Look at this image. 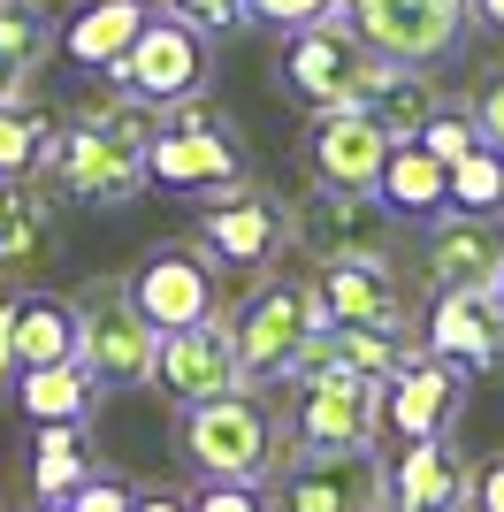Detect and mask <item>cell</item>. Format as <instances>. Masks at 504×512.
Wrapping results in <instances>:
<instances>
[{
    "label": "cell",
    "instance_id": "obj_1",
    "mask_svg": "<svg viewBox=\"0 0 504 512\" xmlns=\"http://www.w3.org/2000/svg\"><path fill=\"white\" fill-rule=\"evenodd\" d=\"M176 451L199 482H268L283 459V421H275L268 390H222L199 406H176Z\"/></svg>",
    "mask_w": 504,
    "mask_h": 512
},
{
    "label": "cell",
    "instance_id": "obj_2",
    "mask_svg": "<svg viewBox=\"0 0 504 512\" xmlns=\"http://www.w3.org/2000/svg\"><path fill=\"white\" fill-rule=\"evenodd\" d=\"M222 321H230V344H237V375H245L252 390H275L298 360H306V344L329 329L314 283L306 276H275V268H260L252 291Z\"/></svg>",
    "mask_w": 504,
    "mask_h": 512
},
{
    "label": "cell",
    "instance_id": "obj_3",
    "mask_svg": "<svg viewBox=\"0 0 504 512\" xmlns=\"http://www.w3.org/2000/svg\"><path fill=\"white\" fill-rule=\"evenodd\" d=\"M146 192H176V199H214L245 176V138L230 130V115H214L207 92L184 107H161V130L146 138Z\"/></svg>",
    "mask_w": 504,
    "mask_h": 512
},
{
    "label": "cell",
    "instance_id": "obj_4",
    "mask_svg": "<svg viewBox=\"0 0 504 512\" xmlns=\"http://www.w3.org/2000/svg\"><path fill=\"white\" fill-rule=\"evenodd\" d=\"M275 390H283L275 421H283L291 451H367L382 436V421H375L382 383H367L352 367H291Z\"/></svg>",
    "mask_w": 504,
    "mask_h": 512
},
{
    "label": "cell",
    "instance_id": "obj_5",
    "mask_svg": "<svg viewBox=\"0 0 504 512\" xmlns=\"http://www.w3.org/2000/svg\"><path fill=\"white\" fill-rule=\"evenodd\" d=\"M69 314H77V352L69 360L92 375V390L100 398H115V390H146L153 383V329L146 314L130 306L123 276H92L69 291Z\"/></svg>",
    "mask_w": 504,
    "mask_h": 512
},
{
    "label": "cell",
    "instance_id": "obj_6",
    "mask_svg": "<svg viewBox=\"0 0 504 512\" xmlns=\"http://www.w3.org/2000/svg\"><path fill=\"white\" fill-rule=\"evenodd\" d=\"M107 85L130 92L138 107H184L199 100V92L214 85V62H207V31L199 23H184L176 8H153L146 23H138V39L107 62Z\"/></svg>",
    "mask_w": 504,
    "mask_h": 512
},
{
    "label": "cell",
    "instance_id": "obj_7",
    "mask_svg": "<svg viewBox=\"0 0 504 512\" xmlns=\"http://www.w3.org/2000/svg\"><path fill=\"white\" fill-rule=\"evenodd\" d=\"M39 176H46V192L77 199V207H107V214L130 207V199H146V161H138V146H115L107 130L77 123V115L46 130Z\"/></svg>",
    "mask_w": 504,
    "mask_h": 512
},
{
    "label": "cell",
    "instance_id": "obj_8",
    "mask_svg": "<svg viewBox=\"0 0 504 512\" xmlns=\"http://www.w3.org/2000/svg\"><path fill=\"white\" fill-rule=\"evenodd\" d=\"M191 245H199L214 268L260 276V268H275V260L291 253V214H283V199H275L268 184L237 176L230 192H214L207 207H199V222H191Z\"/></svg>",
    "mask_w": 504,
    "mask_h": 512
},
{
    "label": "cell",
    "instance_id": "obj_9",
    "mask_svg": "<svg viewBox=\"0 0 504 512\" xmlns=\"http://www.w3.org/2000/svg\"><path fill=\"white\" fill-rule=\"evenodd\" d=\"M336 16L352 23V39L382 62H420L436 69L466 46V0H336Z\"/></svg>",
    "mask_w": 504,
    "mask_h": 512
},
{
    "label": "cell",
    "instance_id": "obj_10",
    "mask_svg": "<svg viewBox=\"0 0 504 512\" xmlns=\"http://www.w3.org/2000/svg\"><path fill=\"white\" fill-rule=\"evenodd\" d=\"M130 306L146 314L153 337H168V329H191V321H214L222 314V268H214L199 245H153L138 268L123 276Z\"/></svg>",
    "mask_w": 504,
    "mask_h": 512
},
{
    "label": "cell",
    "instance_id": "obj_11",
    "mask_svg": "<svg viewBox=\"0 0 504 512\" xmlns=\"http://www.w3.org/2000/svg\"><path fill=\"white\" fill-rule=\"evenodd\" d=\"M275 512H382V459L367 451H283L268 474Z\"/></svg>",
    "mask_w": 504,
    "mask_h": 512
},
{
    "label": "cell",
    "instance_id": "obj_12",
    "mask_svg": "<svg viewBox=\"0 0 504 512\" xmlns=\"http://www.w3.org/2000/svg\"><path fill=\"white\" fill-rule=\"evenodd\" d=\"M420 276L428 291H497L504 283V214L443 207L420 222Z\"/></svg>",
    "mask_w": 504,
    "mask_h": 512
},
{
    "label": "cell",
    "instance_id": "obj_13",
    "mask_svg": "<svg viewBox=\"0 0 504 512\" xmlns=\"http://www.w3.org/2000/svg\"><path fill=\"white\" fill-rule=\"evenodd\" d=\"M428 360L459 367L466 383L504 367V299L497 291H428V314L413 321Z\"/></svg>",
    "mask_w": 504,
    "mask_h": 512
},
{
    "label": "cell",
    "instance_id": "obj_14",
    "mask_svg": "<svg viewBox=\"0 0 504 512\" xmlns=\"http://www.w3.org/2000/svg\"><path fill=\"white\" fill-rule=\"evenodd\" d=\"M291 245L306 260H344V253H390V207L375 192H336V184H314L298 192L291 207Z\"/></svg>",
    "mask_w": 504,
    "mask_h": 512
},
{
    "label": "cell",
    "instance_id": "obj_15",
    "mask_svg": "<svg viewBox=\"0 0 504 512\" xmlns=\"http://www.w3.org/2000/svg\"><path fill=\"white\" fill-rule=\"evenodd\" d=\"M314 299L329 321H359V329H413V299L390 253H344V260H314Z\"/></svg>",
    "mask_w": 504,
    "mask_h": 512
},
{
    "label": "cell",
    "instance_id": "obj_16",
    "mask_svg": "<svg viewBox=\"0 0 504 512\" xmlns=\"http://www.w3.org/2000/svg\"><path fill=\"white\" fill-rule=\"evenodd\" d=\"M359 62H367V46L352 39V23L344 16H321L306 31H283V54H275V85L291 92L306 107H344L359 85Z\"/></svg>",
    "mask_w": 504,
    "mask_h": 512
},
{
    "label": "cell",
    "instance_id": "obj_17",
    "mask_svg": "<svg viewBox=\"0 0 504 512\" xmlns=\"http://www.w3.org/2000/svg\"><path fill=\"white\" fill-rule=\"evenodd\" d=\"M459 413H466V375L443 367V360H428V352H413V360L375 390V421H382V436H398V444L451 436Z\"/></svg>",
    "mask_w": 504,
    "mask_h": 512
},
{
    "label": "cell",
    "instance_id": "obj_18",
    "mask_svg": "<svg viewBox=\"0 0 504 512\" xmlns=\"http://www.w3.org/2000/svg\"><path fill=\"white\" fill-rule=\"evenodd\" d=\"M153 383H161V398H176V406H199V398L245 390L230 321L214 314V321H191V329H168V337L153 344Z\"/></svg>",
    "mask_w": 504,
    "mask_h": 512
},
{
    "label": "cell",
    "instance_id": "obj_19",
    "mask_svg": "<svg viewBox=\"0 0 504 512\" xmlns=\"http://www.w3.org/2000/svg\"><path fill=\"white\" fill-rule=\"evenodd\" d=\"M298 153H306V176H314V184H336V192H375L390 138H382V130L344 100V107H314V123H306V138H298Z\"/></svg>",
    "mask_w": 504,
    "mask_h": 512
},
{
    "label": "cell",
    "instance_id": "obj_20",
    "mask_svg": "<svg viewBox=\"0 0 504 512\" xmlns=\"http://www.w3.org/2000/svg\"><path fill=\"white\" fill-rule=\"evenodd\" d=\"M466 482L474 459L459 451V436H420L382 467V512H466Z\"/></svg>",
    "mask_w": 504,
    "mask_h": 512
},
{
    "label": "cell",
    "instance_id": "obj_21",
    "mask_svg": "<svg viewBox=\"0 0 504 512\" xmlns=\"http://www.w3.org/2000/svg\"><path fill=\"white\" fill-rule=\"evenodd\" d=\"M62 253V214H54V192L31 184V176H0V283L16 291Z\"/></svg>",
    "mask_w": 504,
    "mask_h": 512
},
{
    "label": "cell",
    "instance_id": "obj_22",
    "mask_svg": "<svg viewBox=\"0 0 504 512\" xmlns=\"http://www.w3.org/2000/svg\"><path fill=\"white\" fill-rule=\"evenodd\" d=\"M352 107L398 146V138H420V123L443 107V92L420 62H382V54H367V62H359V85H352Z\"/></svg>",
    "mask_w": 504,
    "mask_h": 512
},
{
    "label": "cell",
    "instance_id": "obj_23",
    "mask_svg": "<svg viewBox=\"0 0 504 512\" xmlns=\"http://www.w3.org/2000/svg\"><path fill=\"white\" fill-rule=\"evenodd\" d=\"M153 16V0H77L62 23H54V62H77V69H100L138 39V23Z\"/></svg>",
    "mask_w": 504,
    "mask_h": 512
},
{
    "label": "cell",
    "instance_id": "obj_24",
    "mask_svg": "<svg viewBox=\"0 0 504 512\" xmlns=\"http://www.w3.org/2000/svg\"><path fill=\"white\" fill-rule=\"evenodd\" d=\"M77 352V314H69L62 291H31L16 283L8 291V360L16 367H54Z\"/></svg>",
    "mask_w": 504,
    "mask_h": 512
},
{
    "label": "cell",
    "instance_id": "obj_25",
    "mask_svg": "<svg viewBox=\"0 0 504 512\" xmlns=\"http://www.w3.org/2000/svg\"><path fill=\"white\" fill-rule=\"evenodd\" d=\"M375 199L390 207V222H428V214H443V207H451V192H443V161L428 146H413V138H398V146L382 153Z\"/></svg>",
    "mask_w": 504,
    "mask_h": 512
},
{
    "label": "cell",
    "instance_id": "obj_26",
    "mask_svg": "<svg viewBox=\"0 0 504 512\" xmlns=\"http://www.w3.org/2000/svg\"><path fill=\"white\" fill-rule=\"evenodd\" d=\"M8 383H16V406L31 413V428H46V421H92V406H100V390H92V375H84L77 360L16 367Z\"/></svg>",
    "mask_w": 504,
    "mask_h": 512
},
{
    "label": "cell",
    "instance_id": "obj_27",
    "mask_svg": "<svg viewBox=\"0 0 504 512\" xmlns=\"http://www.w3.org/2000/svg\"><path fill=\"white\" fill-rule=\"evenodd\" d=\"M92 467H100V459L84 444V421H46L39 428V451H31V490H39V505H62Z\"/></svg>",
    "mask_w": 504,
    "mask_h": 512
},
{
    "label": "cell",
    "instance_id": "obj_28",
    "mask_svg": "<svg viewBox=\"0 0 504 512\" xmlns=\"http://www.w3.org/2000/svg\"><path fill=\"white\" fill-rule=\"evenodd\" d=\"M0 62L39 85V69L54 62V16H46V0H0Z\"/></svg>",
    "mask_w": 504,
    "mask_h": 512
},
{
    "label": "cell",
    "instance_id": "obj_29",
    "mask_svg": "<svg viewBox=\"0 0 504 512\" xmlns=\"http://www.w3.org/2000/svg\"><path fill=\"white\" fill-rule=\"evenodd\" d=\"M443 192L459 214H504V153L497 146H466L451 169H443Z\"/></svg>",
    "mask_w": 504,
    "mask_h": 512
},
{
    "label": "cell",
    "instance_id": "obj_30",
    "mask_svg": "<svg viewBox=\"0 0 504 512\" xmlns=\"http://www.w3.org/2000/svg\"><path fill=\"white\" fill-rule=\"evenodd\" d=\"M46 115L39 100H16V107H0V176H31L39 169V146H46Z\"/></svg>",
    "mask_w": 504,
    "mask_h": 512
},
{
    "label": "cell",
    "instance_id": "obj_31",
    "mask_svg": "<svg viewBox=\"0 0 504 512\" xmlns=\"http://www.w3.org/2000/svg\"><path fill=\"white\" fill-rule=\"evenodd\" d=\"M77 123H92V130H107L115 146H138V153H146V138L161 130V115H153V107H138L130 92H107V100H84V107H77Z\"/></svg>",
    "mask_w": 504,
    "mask_h": 512
},
{
    "label": "cell",
    "instance_id": "obj_32",
    "mask_svg": "<svg viewBox=\"0 0 504 512\" xmlns=\"http://www.w3.org/2000/svg\"><path fill=\"white\" fill-rule=\"evenodd\" d=\"M413 146H428V153L443 161V169H451V161H459L466 146H482V130H474V115H466V107H451V100H443L436 115L420 123V138H413Z\"/></svg>",
    "mask_w": 504,
    "mask_h": 512
},
{
    "label": "cell",
    "instance_id": "obj_33",
    "mask_svg": "<svg viewBox=\"0 0 504 512\" xmlns=\"http://www.w3.org/2000/svg\"><path fill=\"white\" fill-rule=\"evenodd\" d=\"M245 23H268V31H306V23L336 16V0H237Z\"/></svg>",
    "mask_w": 504,
    "mask_h": 512
},
{
    "label": "cell",
    "instance_id": "obj_34",
    "mask_svg": "<svg viewBox=\"0 0 504 512\" xmlns=\"http://www.w3.org/2000/svg\"><path fill=\"white\" fill-rule=\"evenodd\" d=\"M62 512H130V482L115 467H92L77 490L62 497Z\"/></svg>",
    "mask_w": 504,
    "mask_h": 512
},
{
    "label": "cell",
    "instance_id": "obj_35",
    "mask_svg": "<svg viewBox=\"0 0 504 512\" xmlns=\"http://www.w3.org/2000/svg\"><path fill=\"white\" fill-rule=\"evenodd\" d=\"M191 512H275V505H268V482H199Z\"/></svg>",
    "mask_w": 504,
    "mask_h": 512
},
{
    "label": "cell",
    "instance_id": "obj_36",
    "mask_svg": "<svg viewBox=\"0 0 504 512\" xmlns=\"http://www.w3.org/2000/svg\"><path fill=\"white\" fill-rule=\"evenodd\" d=\"M466 512H504V451L474 459V482H466Z\"/></svg>",
    "mask_w": 504,
    "mask_h": 512
},
{
    "label": "cell",
    "instance_id": "obj_37",
    "mask_svg": "<svg viewBox=\"0 0 504 512\" xmlns=\"http://www.w3.org/2000/svg\"><path fill=\"white\" fill-rule=\"evenodd\" d=\"M466 115H474V130H482V146L504 153V69L489 77L482 92H474V107H466Z\"/></svg>",
    "mask_w": 504,
    "mask_h": 512
},
{
    "label": "cell",
    "instance_id": "obj_38",
    "mask_svg": "<svg viewBox=\"0 0 504 512\" xmlns=\"http://www.w3.org/2000/svg\"><path fill=\"white\" fill-rule=\"evenodd\" d=\"M168 8H176V16L184 23H199V31H237V0H168Z\"/></svg>",
    "mask_w": 504,
    "mask_h": 512
},
{
    "label": "cell",
    "instance_id": "obj_39",
    "mask_svg": "<svg viewBox=\"0 0 504 512\" xmlns=\"http://www.w3.org/2000/svg\"><path fill=\"white\" fill-rule=\"evenodd\" d=\"M130 512H191V497L184 490H161V482H146V490L130 482Z\"/></svg>",
    "mask_w": 504,
    "mask_h": 512
},
{
    "label": "cell",
    "instance_id": "obj_40",
    "mask_svg": "<svg viewBox=\"0 0 504 512\" xmlns=\"http://www.w3.org/2000/svg\"><path fill=\"white\" fill-rule=\"evenodd\" d=\"M31 92H39V85H31V77H16V69L0 62V107H16V100H31Z\"/></svg>",
    "mask_w": 504,
    "mask_h": 512
},
{
    "label": "cell",
    "instance_id": "obj_41",
    "mask_svg": "<svg viewBox=\"0 0 504 512\" xmlns=\"http://www.w3.org/2000/svg\"><path fill=\"white\" fill-rule=\"evenodd\" d=\"M466 23H482V31H504V0H466Z\"/></svg>",
    "mask_w": 504,
    "mask_h": 512
},
{
    "label": "cell",
    "instance_id": "obj_42",
    "mask_svg": "<svg viewBox=\"0 0 504 512\" xmlns=\"http://www.w3.org/2000/svg\"><path fill=\"white\" fill-rule=\"evenodd\" d=\"M31 512H62V505H31Z\"/></svg>",
    "mask_w": 504,
    "mask_h": 512
},
{
    "label": "cell",
    "instance_id": "obj_43",
    "mask_svg": "<svg viewBox=\"0 0 504 512\" xmlns=\"http://www.w3.org/2000/svg\"><path fill=\"white\" fill-rule=\"evenodd\" d=\"M497 299H504V283H497Z\"/></svg>",
    "mask_w": 504,
    "mask_h": 512
}]
</instances>
